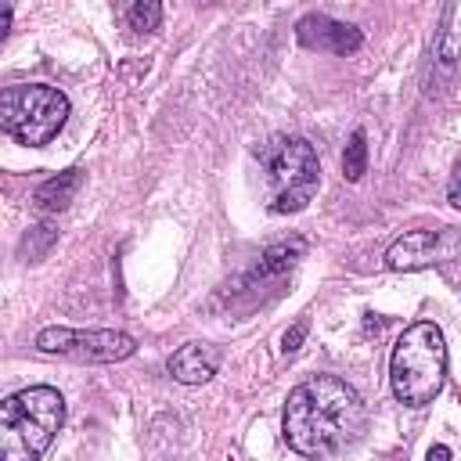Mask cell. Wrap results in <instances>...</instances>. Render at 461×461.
<instances>
[{"instance_id":"cell-4","label":"cell","mask_w":461,"mask_h":461,"mask_svg":"<svg viewBox=\"0 0 461 461\" xmlns=\"http://www.w3.org/2000/svg\"><path fill=\"white\" fill-rule=\"evenodd\" d=\"M259 158L267 162V176H263L267 209L281 212V216L306 209L310 198L317 194V180H321L313 144L303 137H281L270 148H263Z\"/></svg>"},{"instance_id":"cell-18","label":"cell","mask_w":461,"mask_h":461,"mask_svg":"<svg viewBox=\"0 0 461 461\" xmlns=\"http://www.w3.org/2000/svg\"><path fill=\"white\" fill-rule=\"evenodd\" d=\"M425 461H454V457H450V447L432 443V447H429V454H425Z\"/></svg>"},{"instance_id":"cell-11","label":"cell","mask_w":461,"mask_h":461,"mask_svg":"<svg viewBox=\"0 0 461 461\" xmlns=\"http://www.w3.org/2000/svg\"><path fill=\"white\" fill-rule=\"evenodd\" d=\"M303 252H306V241L303 238H288V241H274L263 256H259V267H256V274L259 277H267V274H285L288 267H295L299 259H303Z\"/></svg>"},{"instance_id":"cell-16","label":"cell","mask_w":461,"mask_h":461,"mask_svg":"<svg viewBox=\"0 0 461 461\" xmlns=\"http://www.w3.org/2000/svg\"><path fill=\"white\" fill-rule=\"evenodd\" d=\"M303 339H306V321H295V324L281 335V349H285V353H295V349L303 346Z\"/></svg>"},{"instance_id":"cell-2","label":"cell","mask_w":461,"mask_h":461,"mask_svg":"<svg viewBox=\"0 0 461 461\" xmlns=\"http://www.w3.org/2000/svg\"><path fill=\"white\" fill-rule=\"evenodd\" d=\"M65 421V400L50 385H29L0 403V461H40Z\"/></svg>"},{"instance_id":"cell-9","label":"cell","mask_w":461,"mask_h":461,"mask_svg":"<svg viewBox=\"0 0 461 461\" xmlns=\"http://www.w3.org/2000/svg\"><path fill=\"white\" fill-rule=\"evenodd\" d=\"M220 367V349L212 342H184L169 360H166V371L184 382V385H202L216 375Z\"/></svg>"},{"instance_id":"cell-5","label":"cell","mask_w":461,"mask_h":461,"mask_svg":"<svg viewBox=\"0 0 461 461\" xmlns=\"http://www.w3.org/2000/svg\"><path fill=\"white\" fill-rule=\"evenodd\" d=\"M68 119V97L58 86L29 83V86H4L0 94V126L7 137L29 148L50 144Z\"/></svg>"},{"instance_id":"cell-3","label":"cell","mask_w":461,"mask_h":461,"mask_svg":"<svg viewBox=\"0 0 461 461\" xmlns=\"http://www.w3.org/2000/svg\"><path fill=\"white\" fill-rule=\"evenodd\" d=\"M389 382L400 403L425 407L439 396L447 382V342L432 321L403 328L389 357Z\"/></svg>"},{"instance_id":"cell-10","label":"cell","mask_w":461,"mask_h":461,"mask_svg":"<svg viewBox=\"0 0 461 461\" xmlns=\"http://www.w3.org/2000/svg\"><path fill=\"white\" fill-rule=\"evenodd\" d=\"M79 184H83V169H76V166H72V169H61V173L47 176V180L36 187L32 202H36L43 212H58V209H65V205L76 198Z\"/></svg>"},{"instance_id":"cell-1","label":"cell","mask_w":461,"mask_h":461,"mask_svg":"<svg viewBox=\"0 0 461 461\" xmlns=\"http://www.w3.org/2000/svg\"><path fill=\"white\" fill-rule=\"evenodd\" d=\"M367 425L364 400L335 375H313L299 382L281 414L285 443L303 457H328L346 450Z\"/></svg>"},{"instance_id":"cell-12","label":"cell","mask_w":461,"mask_h":461,"mask_svg":"<svg viewBox=\"0 0 461 461\" xmlns=\"http://www.w3.org/2000/svg\"><path fill=\"white\" fill-rule=\"evenodd\" d=\"M436 58L439 65H457L461 58V4H450L443 14V29L436 40Z\"/></svg>"},{"instance_id":"cell-13","label":"cell","mask_w":461,"mask_h":461,"mask_svg":"<svg viewBox=\"0 0 461 461\" xmlns=\"http://www.w3.org/2000/svg\"><path fill=\"white\" fill-rule=\"evenodd\" d=\"M364 169H367V137H364V130H353V137L342 151V173L349 184H357L364 176Z\"/></svg>"},{"instance_id":"cell-6","label":"cell","mask_w":461,"mask_h":461,"mask_svg":"<svg viewBox=\"0 0 461 461\" xmlns=\"http://www.w3.org/2000/svg\"><path fill=\"white\" fill-rule=\"evenodd\" d=\"M36 349L40 353H58L79 364H115L126 360L137 342L126 331H108V328H94V331H79V328H43L36 335Z\"/></svg>"},{"instance_id":"cell-17","label":"cell","mask_w":461,"mask_h":461,"mask_svg":"<svg viewBox=\"0 0 461 461\" xmlns=\"http://www.w3.org/2000/svg\"><path fill=\"white\" fill-rule=\"evenodd\" d=\"M447 198H450V205H457V209H461V162H457V169L450 173V184H447Z\"/></svg>"},{"instance_id":"cell-8","label":"cell","mask_w":461,"mask_h":461,"mask_svg":"<svg viewBox=\"0 0 461 461\" xmlns=\"http://www.w3.org/2000/svg\"><path fill=\"white\" fill-rule=\"evenodd\" d=\"M447 234L443 230H407L403 238H396L385 252V267L389 270H421V267H432L447 256L443 249Z\"/></svg>"},{"instance_id":"cell-7","label":"cell","mask_w":461,"mask_h":461,"mask_svg":"<svg viewBox=\"0 0 461 461\" xmlns=\"http://www.w3.org/2000/svg\"><path fill=\"white\" fill-rule=\"evenodd\" d=\"M295 36H299L303 47H310V50H331V54H353L364 43V36H360L357 25L339 22L331 14H321V11L303 14L295 22Z\"/></svg>"},{"instance_id":"cell-14","label":"cell","mask_w":461,"mask_h":461,"mask_svg":"<svg viewBox=\"0 0 461 461\" xmlns=\"http://www.w3.org/2000/svg\"><path fill=\"white\" fill-rule=\"evenodd\" d=\"M126 22H130V29H137V32H155V29L162 25V4L140 0V4H133V7L126 11Z\"/></svg>"},{"instance_id":"cell-15","label":"cell","mask_w":461,"mask_h":461,"mask_svg":"<svg viewBox=\"0 0 461 461\" xmlns=\"http://www.w3.org/2000/svg\"><path fill=\"white\" fill-rule=\"evenodd\" d=\"M58 238V230L50 227V223H40V227H32L29 230V238L22 241V252L25 256H40V252H47V245Z\"/></svg>"}]
</instances>
